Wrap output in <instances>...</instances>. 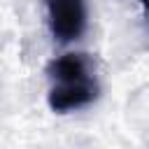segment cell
I'll use <instances>...</instances> for the list:
<instances>
[{"label": "cell", "mask_w": 149, "mask_h": 149, "mask_svg": "<svg viewBox=\"0 0 149 149\" xmlns=\"http://www.w3.org/2000/svg\"><path fill=\"white\" fill-rule=\"evenodd\" d=\"M49 74V107L58 114L81 109L98 98L95 68L86 54H63L47 68Z\"/></svg>", "instance_id": "obj_1"}, {"label": "cell", "mask_w": 149, "mask_h": 149, "mask_svg": "<svg viewBox=\"0 0 149 149\" xmlns=\"http://www.w3.org/2000/svg\"><path fill=\"white\" fill-rule=\"evenodd\" d=\"M49 30L56 42L70 44L77 42L88 26L86 0H44Z\"/></svg>", "instance_id": "obj_2"}, {"label": "cell", "mask_w": 149, "mask_h": 149, "mask_svg": "<svg viewBox=\"0 0 149 149\" xmlns=\"http://www.w3.org/2000/svg\"><path fill=\"white\" fill-rule=\"evenodd\" d=\"M142 7H144V14H147V19H149V0H137Z\"/></svg>", "instance_id": "obj_3"}]
</instances>
